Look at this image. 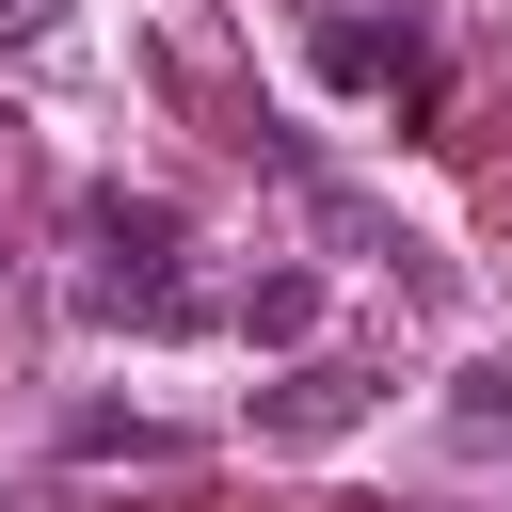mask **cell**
Returning <instances> with one entry per match:
<instances>
[{"label":"cell","mask_w":512,"mask_h":512,"mask_svg":"<svg viewBox=\"0 0 512 512\" xmlns=\"http://www.w3.org/2000/svg\"><path fill=\"white\" fill-rule=\"evenodd\" d=\"M176 240H192V224H176V192L96 176V192H80V304H96V320H144V336H192V320H208V288L176 272Z\"/></svg>","instance_id":"cell-1"},{"label":"cell","mask_w":512,"mask_h":512,"mask_svg":"<svg viewBox=\"0 0 512 512\" xmlns=\"http://www.w3.org/2000/svg\"><path fill=\"white\" fill-rule=\"evenodd\" d=\"M384 416V352H304L288 384H256V448H336Z\"/></svg>","instance_id":"cell-2"},{"label":"cell","mask_w":512,"mask_h":512,"mask_svg":"<svg viewBox=\"0 0 512 512\" xmlns=\"http://www.w3.org/2000/svg\"><path fill=\"white\" fill-rule=\"evenodd\" d=\"M320 80H352V96H400V112H432V32H416L400 0H384V16H352V0H336V16H320Z\"/></svg>","instance_id":"cell-3"},{"label":"cell","mask_w":512,"mask_h":512,"mask_svg":"<svg viewBox=\"0 0 512 512\" xmlns=\"http://www.w3.org/2000/svg\"><path fill=\"white\" fill-rule=\"evenodd\" d=\"M448 448L464 464H512V368H464L448 384Z\"/></svg>","instance_id":"cell-4"},{"label":"cell","mask_w":512,"mask_h":512,"mask_svg":"<svg viewBox=\"0 0 512 512\" xmlns=\"http://www.w3.org/2000/svg\"><path fill=\"white\" fill-rule=\"evenodd\" d=\"M240 336L304 352V336H320V272H256V288H240Z\"/></svg>","instance_id":"cell-5"},{"label":"cell","mask_w":512,"mask_h":512,"mask_svg":"<svg viewBox=\"0 0 512 512\" xmlns=\"http://www.w3.org/2000/svg\"><path fill=\"white\" fill-rule=\"evenodd\" d=\"M64 448H80V464H176V432H160V416H80Z\"/></svg>","instance_id":"cell-6"},{"label":"cell","mask_w":512,"mask_h":512,"mask_svg":"<svg viewBox=\"0 0 512 512\" xmlns=\"http://www.w3.org/2000/svg\"><path fill=\"white\" fill-rule=\"evenodd\" d=\"M48 32H64V0H0V64H16V48H48Z\"/></svg>","instance_id":"cell-7"}]
</instances>
